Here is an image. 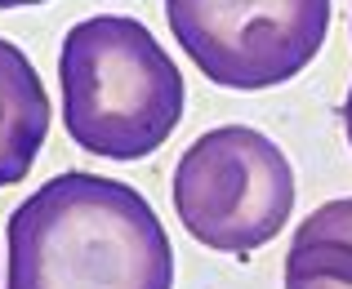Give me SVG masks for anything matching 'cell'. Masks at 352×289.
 Here are the masks:
<instances>
[{
	"mask_svg": "<svg viewBox=\"0 0 352 289\" xmlns=\"http://www.w3.org/2000/svg\"><path fill=\"white\" fill-rule=\"evenodd\" d=\"M5 289H174V249L143 192L67 170L9 213Z\"/></svg>",
	"mask_w": 352,
	"mask_h": 289,
	"instance_id": "6da1fadb",
	"label": "cell"
},
{
	"mask_svg": "<svg viewBox=\"0 0 352 289\" xmlns=\"http://www.w3.org/2000/svg\"><path fill=\"white\" fill-rule=\"evenodd\" d=\"M63 129L89 156L143 161L183 120V76L138 18H80L58 54Z\"/></svg>",
	"mask_w": 352,
	"mask_h": 289,
	"instance_id": "7a4b0ae2",
	"label": "cell"
},
{
	"mask_svg": "<svg viewBox=\"0 0 352 289\" xmlns=\"http://www.w3.org/2000/svg\"><path fill=\"white\" fill-rule=\"evenodd\" d=\"M174 209L192 240L245 258L294 213V170L267 134L219 125L174 165Z\"/></svg>",
	"mask_w": 352,
	"mask_h": 289,
	"instance_id": "3957f363",
	"label": "cell"
},
{
	"mask_svg": "<svg viewBox=\"0 0 352 289\" xmlns=\"http://www.w3.org/2000/svg\"><path fill=\"white\" fill-rule=\"evenodd\" d=\"M165 18L206 80L223 89H272L321 54L330 0H165Z\"/></svg>",
	"mask_w": 352,
	"mask_h": 289,
	"instance_id": "277c9868",
	"label": "cell"
},
{
	"mask_svg": "<svg viewBox=\"0 0 352 289\" xmlns=\"http://www.w3.org/2000/svg\"><path fill=\"white\" fill-rule=\"evenodd\" d=\"M45 134H50V94L32 58L18 45L0 41V187L27 178Z\"/></svg>",
	"mask_w": 352,
	"mask_h": 289,
	"instance_id": "5b68a950",
	"label": "cell"
},
{
	"mask_svg": "<svg viewBox=\"0 0 352 289\" xmlns=\"http://www.w3.org/2000/svg\"><path fill=\"white\" fill-rule=\"evenodd\" d=\"M285 289H352V196L317 205L299 222L285 254Z\"/></svg>",
	"mask_w": 352,
	"mask_h": 289,
	"instance_id": "8992f818",
	"label": "cell"
},
{
	"mask_svg": "<svg viewBox=\"0 0 352 289\" xmlns=\"http://www.w3.org/2000/svg\"><path fill=\"white\" fill-rule=\"evenodd\" d=\"M344 129H348V147H352V89H348V102H344Z\"/></svg>",
	"mask_w": 352,
	"mask_h": 289,
	"instance_id": "52a82bcc",
	"label": "cell"
},
{
	"mask_svg": "<svg viewBox=\"0 0 352 289\" xmlns=\"http://www.w3.org/2000/svg\"><path fill=\"white\" fill-rule=\"evenodd\" d=\"M27 5H45V0H0V9H27Z\"/></svg>",
	"mask_w": 352,
	"mask_h": 289,
	"instance_id": "ba28073f",
	"label": "cell"
}]
</instances>
